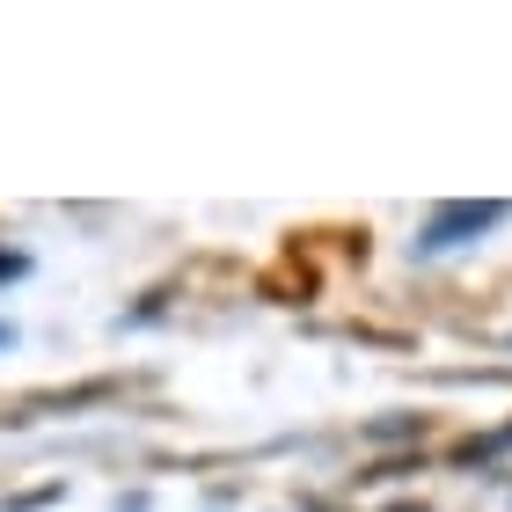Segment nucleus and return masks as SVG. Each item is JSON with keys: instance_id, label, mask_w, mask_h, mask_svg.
Returning <instances> with one entry per match:
<instances>
[{"instance_id": "obj_1", "label": "nucleus", "mask_w": 512, "mask_h": 512, "mask_svg": "<svg viewBox=\"0 0 512 512\" xmlns=\"http://www.w3.org/2000/svg\"><path fill=\"white\" fill-rule=\"evenodd\" d=\"M498 220V205H439V213L425 220V235H417V249L439 256V249H461L469 235H483V227Z\"/></svg>"}, {"instance_id": "obj_2", "label": "nucleus", "mask_w": 512, "mask_h": 512, "mask_svg": "<svg viewBox=\"0 0 512 512\" xmlns=\"http://www.w3.org/2000/svg\"><path fill=\"white\" fill-rule=\"evenodd\" d=\"M395 512H417V505H395Z\"/></svg>"}, {"instance_id": "obj_3", "label": "nucleus", "mask_w": 512, "mask_h": 512, "mask_svg": "<svg viewBox=\"0 0 512 512\" xmlns=\"http://www.w3.org/2000/svg\"><path fill=\"white\" fill-rule=\"evenodd\" d=\"M0 344H8V330H0Z\"/></svg>"}]
</instances>
